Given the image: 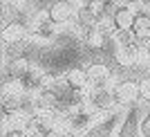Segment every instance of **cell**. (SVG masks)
Listing matches in <instances>:
<instances>
[{
    "label": "cell",
    "mask_w": 150,
    "mask_h": 137,
    "mask_svg": "<svg viewBox=\"0 0 150 137\" xmlns=\"http://www.w3.org/2000/svg\"><path fill=\"white\" fill-rule=\"evenodd\" d=\"M67 88L72 90L74 94H85L90 90V76H88V70L81 68V65H74V68H69L65 74H63Z\"/></svg>",
    "instance_id": "obj_6"
},
{
    "label": "cell",
    "mask_w": 150,
    "mask_h": 137,
    "mask_svg": "<svg viewBox=\"0 0 150 137\" xmlns=\"http://www.w3.org/2000/svg\"><path fill=\"white\" fill-rule=\"evenodd\" d=\"M123 117H117V112H101L94 115V124L90 126V131L83 137H117V128L114 126L121 124Z\"/></svg>",
    "instance_id": "obj_3"
},
{
    "label": "cell",
    "mask_w": 150,
    "mask_h": 137,
    "mask_svg": "<svg viewBox=\"0 0 150 137\" xmlns=\"http://www.w3.org/2000/svg\"><path fill=\"white\" fill-rule=\"evenodd\" d=\"M134 14H137V11H134L130 5H125V2L117 5V9H114V14H112V27H114V31H117V34H119V31H132Z\"/></svg>",
    "instance_id": "obj_9"
},
{
    "label": "cell",
    "mask_w": 150,
    "mask_h": 137,
    "mask_svg": "<svg viewBox=\"0 0 150 137\" xmlns=\"http://www.w3.org/2000/svg\"><path fill=\"white\" fill-rule=\"evenodd\" d=\"M112 94L119 108H137L141 103L139 99V79H119L117 83H112Z\"/></svg>",
    "instance_id": "obj_1"
},
{
    "label": "cell",
    "mask_w": 150,
    "mask_h": 137,
    "mask_svg": "<svg viewBox=\"0 0 150 137\" xmlns=\"http://www.w3.org/2000/svg\"><path fill=\"white\" fill-rule=\"evenodd\" d=\"M90 76V88H112L110 83H114V72L112 65H108L103 61H92L85 65Z\"/></svg>",
    "instance_id": "obj_4"
},
{
    "label": "cell",
    "mask_w": 150,
    "mask_h": 137,
    "mask_svg": "<svg viewBox=\"0 0 150 137\" xmlns=\"http://www.w3.org/2000/svg\"><path fill=\"white\" fill-rule=\"evenodd\" d=\"M141 108H144V115H141V124H139V128H141V137H150V106L141 103Z\"/></svg>",
    "instance_id": "obj_13"
},
{
    "label": "cell",
    "mask_w": 150,
    "mask_h": 137,
    "mask_svg": "<svg viewBox=\"0 0 150 137\" xmlns=\"http://www.w3.org/2000/svg\"><path fill=\"white\" fill-rule=\"evenodd\" d=\"M146 34H150V9H137L134 23H132V36L141 38Z\"/></svg>",
    "instance_id": "obj_11"
},
{
    "label": "cell",
    "mask_w": 150,
    "mask_h": 137,
    "mask_svg": "<svg viewBox=\"0 0 150 137\" xmlns=\"http://www.w3.org/2000/svg\"><path fill=\"white\" fill-rule=\"evenodd\" d=\"M139 110L141 108H130V110L123 115V119H121V124L117 126V137H141V128H139V124H141V115H139Z\"/></svg>",
    "instance_id": "obj_7"
},
{
    "label": "cell",
    "mask_w": 150,
    "mask_h": 137,
    "mask_svg": "<svg viewBox=\"0 0 150 137\" xmlns=\"http://www.w3.org/2000/svg\"><path fill=\"white\" fill-rule=\"evenodd\" d=\"M29 41V25L11 20L2 27V43L5 45H18V43H27Z\"/></svg>",
    "instance_id": "obj_8"
},
{
    "label": "cell",
    "mask_w": 150,
    "mask_h": 137,
    "mask_svg": "<svg viewBox=\"0 0 150 137\" xmlns=\"http://www.w3.org/2000/svg\"><path fill=\"white\" fill-rule=\"evenodd\" d=\"M139 99L141 103L150 106V74L139 76Z\"/></svg>",
    "instance_id": "obj_12"
},
{
    "label": "cell",
    "mask_w": 150,
    "mask_h": 137,
    "mask_svg": "<svg viewBox=\"0 0 150 137\" xmlns=\"http://www.w3.org/2000/svg\"><path fill=\"white\" fill-rule=\"evenodd\" d=\"M76 27H83V29L99 27V20L94 16L92 2H79V7H76Z\"/></svg>",
    "instance_id": "obj_10"
},
{
    "label": "cell",
    "mask_w": 150,
    "mask_h": 137,
    "mask_svg": "<svg viewBox=\"0 0 150 137\" xmlns=\"http://www.w3.org/2000/svg\"><path fill=\"white\" fill-rule=\"evenodd\" d=\"M76 7H79V2H52L50 7H47V11H45V16L54 23V25H67V23H72V20H76Z\"/></svg>",
    "instance_id": "obj_5"
},
{
    "label": "cell",
    "mask_w": 150,
    "mask_h": 137,
    "mask_svg": "<svg viewBox=\"0 0 150 137\" xmlns=\"http://www.w3.org/2000/svg\"><path fill=\"white\" fill-rule=\"evenodd\" d=\"M85 106H88L94 115L114 112L117 101H114L112 88H90L88 92H85Z\"/></svg>",
    "instance_id": "obj_2"
}]
</instances>
